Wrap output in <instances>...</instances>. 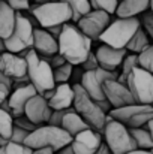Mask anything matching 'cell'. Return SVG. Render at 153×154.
Wrapping results in <instances>:
<instances>
[{
	"label": "cell",
	"mask_w": 153,
	"mask_h": 154,
	"mask_svg": "<svg viewBox=\"0 0 153 154\" xmlns=\"http://www.w3.org/2000/svg\"><path fill=\"white\" fill-rule=\"evenodd\" d=\"M59 52L69 63L80 66L92 52V39L78 26L65 23L59 38Z\"/></svg>",
	"instance_id": "1"
},
{
	"label": "cell",
	"mask_w": 153,
	"mask_h": 154,
	"mask_svg": "<svg viewBox=\"0 0 153 154\" xmlns=\"http://www.w3.org/2000/svg\"><path fill=\"white\" fill-rule=\"evenodd\" d=\"M72 85L75 90V99H74L75 111L90 124L92 129L102 133L108 121V112H105L99 106V103L89 96V93L81 85V82H77Z\"/></svg>",
	"instance_id": "2"
},
{
	"label": "cell",
	"mask_w": 153,
	"mask_h": 154,
	"mask_svg": "<svg viewBox=\"0 0 153 154\" xmlns=\"http://www.w3.org/2000/svg\"><path fill=\"white\" fill-rule=\"evenodd\" d=\"M141 27V20L137 17H119L117 20L111 21L99 38L102 44L116 47V48H126L134 35Z\"/></svg>",
	"instance_id": "3"
},
{
	"label": "cell",
	"mask_w": 153,
	"mask_h": 154,
	"mask_svg": "<svg viewBox=\"0 0 153 154\" xmlns=\"http://www.w3.org/2000/svg\"><path fill=\"white\" fill-rule=\"evenodd\" d=\"M72 136L60 126L54 124H42L36 130L30 132L29 138L26 139V145L32 147L33 150L36 148H47L50 147L54 151L63 148L65 145L72 142Z\"/></svg>",
	"instance_id": "4"
},
{
	"label": "cell",
	"mask_w": 153,
	"mask_h": 154,
	"mask_svg": "<svg viewBox=\"0 0 153 154\" xmlns=\"http://www.w3.org/2000/svg\"><path fill=\"white\" fill-rule=\"evenodd\" d=\"M29 63V78L30 82L38 88L39 94L53 90L56 87L54 79V67L51 66L50 60L42 57L35 48H32L29 55L26 57Z\"/></svg>",
	"instance_id": "5"
},
{
	"label": "cell",
	"mask_w": 153,
	"mask_h": 154,
	"mask_svg": "<svg viewBox=\"0 0 153 154\" xmlns=\"http://www.w3.org/2000/svg\"><path fill=\"white\" fill-rule=\"evenodd\" d=\"M102 135H104L105 144L110 147L113 154H126L138 148L134 136L129 132V127L114 120L110 114H108V121Z\"/></svg>",
	"instance_id": "6"
},
{
	"label": "cell",
	"mask_w": 153,
	"mask_h": 154,
	"mask_svg": "<svg viewBox=\"0 0 153 154\" xmlns=\"http://www.w3.org/2000/svg\"><path fill=\"white\" fill-rule=\"evenodd\" d=\"M32 15L36 17L39 21V26L48 29L53 26H63L65 23H69L74 17L72 8L69 3L57 0V2H47L42 5H33L30 8Z\"/></svg>",
	"instance_id": "7"
},
{
	"label": "cell",
	"mask_w": 153,
	"mask_h": 154,
	"mask_svg": "<svg viewBox=\"0 0 153 154\" xmlns=\"http://www.w3.org/2000/svg\"><path fill=\"white\" fill-rule=\"evenodd\" d=\"M35 29L36 27L32 24L30 18L26 17L23 14V11H18L15 30L8 39H3L2 50L18 54L20 51H23L26 48H33V45H35Z\"/></svg>",
	"instance_id": "8"
},
{
	"label": "cell",
	"mask_w": 153,
	"mask_h": 154,
	"mask_svg": "<svg viewBox=\"0 0 153 154\" xmlns=\"http://www.w3.org/2000/svg\"><path fill=\"white\" fill-rule=\"evenodd\" d=\"M108 114L128 127H141L147 126L153 118V105L132 103L122 108H113Z\"/></svg>",
	"instance_id": "9"
},
{
	"label": "cell",
	"mask_w": 153,
	"mask_h": 154,
	"mask_svg": "<svg viewBox=\"0 0 153 154\" xmlns=\"http://www.w3.org/2000/svg\"><path fill=\"white\" fill-rule=\"evenodd\" d=\"M128 87L131 88L138 103L153 105V73L144 67H135L128 76Z\"/></svg>",
	"instance_id": "10"
},
{
	"label": "cell",
	"mask_w": 153,
	"mask_h": 154,
	"mask_svg": "<svg viewBox=\"0 0 153 154\" xmlns=\"http://www.w3.org/2000/svg\"><path fill=\"white\" fill-rule=\"evenodd\" d=\"M119 70H107L104 67H98L95 70H86L81 78V85L86 88L89 96L96 102L105 100L107 96L104 91V82L107 79H119Z\"/></svg>",
	"instance_id": "11"
},
{
	"label": "cell",
	"mask_w": 153,
	"mask_h": 154,
	"mask_svg": "<svg viewBox=\"0 0 153 154\" xmlns=\"http://www.w3.org/2000/svg\"><path fill=\"white\" fill-rule=\"evenodd\" d=\"M110 24H111V14L102 9H92L89 14L83 15L77 23V26L92 41H99L101 35L107 30Z\"/></svg>",
	"instance_id": "12"
},
{
	"label": "cell",
	"mask_w": 153,
	"mask_h": 154,
	"mask_svg": "<svg viewBox=\"0 0 153 154\" xmlns=\"http://www.w3.org/2000/svg\"><path fill=\"white\" fill-rule=\"evenodd\" d=\"M0 72L11 76L14 81H30L27 58L17 52L3 51L0 57Z\"/></svg>",
	"instance_id": "13"
},
{
	"label": "cell",
	"mask_w": 153,
	"mask_h": 154,
	"mask_svg": "<svg viewBox=\"0 0 153 154\" xmlns=\"http://www.w3.org/2000/svg\"><path fill=\"white\" fill-rule=\"evenodd\" d=\"M104 91L107 99L113 105V108H122L126 105L138 103L135 100L131 88L128 87V84H123L119 79H107L104 82Z\"/></svg>",
	"instance_id": "14"
},
{
	"label": "cell",
	"mask_w": 153,
	"mask_h": 154,
	"mask_svg": "<svg viewBox=\"0 0 153 154\" xmlns=\"http://www.w3.org/2000/svg\"><path fill=\"white\" fill-rule=\"evenodd\" d=\"M104 144V135L95 129H86L72 139V147L77 154H96Z\"/></svg>",
	"instance_id": "15"
},
{
	"label": "cell",
	"mask_w": 153,
	"mask_h": 154,
	"mask_svg": "<svg viewBox=\"0 0 153 154\" xmlns=\"http://www.w3.org/2000/svg\"><path fill=\"white\" fill-rule=\"evenodd\" d=\"M53 108H51L50 102L47 97H44L42 94H35L26 105V115L35 121L36 124L42 126L47 124L50 121L51 115H53Z\"/></svg>",
	"instance_id": "16"
},
{
	"label": "cell",
	"mask_w": 153,
	"mask_h": 154,
	"mask_svg": "<svg viewBox=\"0 0 153 154\" xmlns=\"http://www.w3.org/2000/svg\"><path fill=\"white\" fill-rule=\"evenodd\" d=\"M38 88L29 82L23 87H18V88H14L12 94L9 96L8 103H9V108H11V112L14 117H20V115H24L26 114V105L27 102L35 96L38 94Z\"/></svg>",
	"instance_id": "17"
},
{
	"label": "cell",
	"mask_w": 153,
	"mask_h": 154,
	"mask_svg": "<svg viewBox=\"0 0 153 154\" xmlns=\"http://www.w3.org/2000/svg\"><path fill=\"white\" fill-rule=\"evenodd\" d=\"M96 55L101 67L107 70H119L125 57L128 55V48H116L104 44L96 50Z\"/></svg>",
	"instance_id": "18"
},
{
	"label": "cell",
	"mask_w": 153,
	"mask_h": 154,
	"mask_svg": "<svg viewBox=\"0 0 153 154\" xmlns=\"http://www.w3.org/2000/svg\"><path fill=\"white\" fill-rule=\"evenodd\" d=\"M33 48L42 57L50 58L51 55L59 52V39L54 38L50 32L44 29H35V45Z\"/></svg>",
	"instance_id": "19"
},
{
	"label": "cell",
	"mask_w": 153,
	"mask_h": 154,
	"mask_svg": "<svg viewBox=\"0 0 153 154\" xmlns=\"http://www.w3.org/2000/svg\"><path fill=\"white\" fill-rule=\"evenodd\" d=\"M74 99H75V90L74 85L69 82H62L54 87V93L48 99L53 109H68L74 106Z\"/></svg>",
	"instance_id": "20"
},
{
	"label": "cell",
	"mask_w": 153,
	"mask_h": 154,
	"mask_svg": "<svg viewBox=\"0 0 153 154\" xmlns=\"http://www.w3.org/2000/svg\"><path fill=\"white\" fill-rule=\"evenodd\" d=\"M17 14L15 11L6 0L0 2V36L2 39H8L17 26Z\"/></svg>",
	"instance_id": "21"
},
{
	"label": "cell",
	"mask_w": 153,
	"mask_h": 154,
	"mask_svg": "<svg viewBox=\"0 0 153 154\" xmlns=\"http://www.w3.org/2000/svg\"><path fill=\"white\" fill-rule=\"evenodd\" d=\"M62 127L74 138V136H77L78 133H81L83 130L90 129V124L75 111V108H71V111H69V112L65 115V118H63Z\"/></svg>",
	"instance_id": "22"
},
{
	"label": "cell",
	"mask_w": 153,
	"mask_h": 154,
	"mask_svg": "<svg viewBox=\"0 0 153 154\" xmlns=\"http://www.w3.org/2000/svg\"><path fill=\"white\" fill-rule=\"evenodd\" d=\"M152 0H122L116 15L117 17H137L150 9Z\"/></svg>",
	"instance_id": "23"
},
{
	"label": "cell",
	"mask_w": 153,
	"mask_h": 154,
	"mask_svg": "<svg viewBox=\"0 0 153 154\" xmlns=\"http://www.w3.org/2000/svg\"><path fill=\"white\" fill-rule=\"evenodd\" d=\"M129 132L134 136L138 148H143V150H152L153 148V136H152V132L149 130L147 126L129 127Z\"/></svg>",
	"instance_id": "24"
},
{
	"label": "cell",
	"mask_w": 153,
	"mask_h": 154,
	"mask_svg": "<svg viewBox=\"0 0 153 154\" xmlns=\"http://www.w3.org/2000/svg\"><path fill=\"white\" fill-rule=\"evenodd\" d=\"M149 33L146 32V29L141 26L140 29H138V32L134 35V38L131 39V42L128 44V51L131 52H137V54H140V52H143L149 45H150V41H149Z\"/></svg>",
	"instance_id": "25"
},
{
	"label": "cell",
	"mask_w": 153,
	"mask_h": 154,
	"mask_svg": "<svg viewBox=\"0 0 153 154\" xmlns=\"http://www.w3.org/2000/svg\"><path fill=\"white\" fill-rule=\"evenodd\" d=\"M138 66H140V57H138V54H137V52H131V54H128V55L125 57L122 66H120L119 81L123 82V84H126V82H128V76H129V73H131L135 67H138Z\"/></svg>",
	"instance_id": "26"
},
{
	"label": "cell",
	"mask_w": 153,
	"mask_h": 154,
	"mask_svg": "<svg viewBox=\"0 0 153 154\" xmlns=\"http://www.w3.org/2000/svg\"><path fill=\"white\" fill-rule=\"evenodd\" d=\"M15 127V117L12 115V112L6 111V109H0V133L3 139H11L12 132Z\"/></svg>",
	"instance_id": "27"
},
{
	"label": "cell",
	"mask_w": 153,
	"mask_h": 154,
	"mask_svg": "<svg viewBox=\"0 0 153 154\" xmlns=\"http://www.w3.org/2000/svg\"><path fill=\"white\" fill-rule=\"evenodd\" d=\"M62 2H66V3L71 5L72 12H74V17H72V21L74 23H78L83 15L89 14L93 9L90 0H62Z\"/></svg>",
	"instance_id": "28"
},
{
	"label": "cell",
	"mask_w": 153,
	"mask_h": 154,
	"mask_svg": "<svg viewBox=\"0 0 153 154\" xmlns=\"http://www.w3.org/2000/svg\"><path fill=\"white\" fill-rule=\"evenodd\" d=\"M33 151L35 150L32 147L14 141H8L5 145L0 147V154H33Z\"/></svg>",
	"instance_id": "29"
},
{
	"label": "cell",
	"mask_w": 153,
	"mask_h": 154,
	"mask_svg": "<svg viewBox=\"0 0 153 154\" xmlns=\"http://www.w3.org/2000/svg\"><path fill=\"white\" fill-rule=\"evenodd\" d=\"M75 64L66 61L63 63L62 66L59 67H54V79H56V84H62V82H68L71 79V76L74 75V67Z\"/></svg>",
	"instance_id": "30"
},
{
	"label": "cell",
	"mask_w": 153,
	"mask_h": 154,
	"mask_svg": "<svg viewBox=\"0 0 153 154\" xmlns=\"http://www.w3.org/2000/svg\"><path fill=\"white\" fill-rule=\"evenodd\" d=\"M92 3V8L93 9H102V11H107L108 14H116L117 12V8H119V0H90Z\"/></svg>",
	"instance_id": "31"
},
{
	"label": "cell",
	"mask_w": 153,
	"mask_h": 154,
	"mask_svg": "<svg viewBox=\"0 0 153 154\" xmlns=\"http://www.w3.org/2000/svg\"><path fill=\"white\" fill-rule=\"evenodd\" d=\"M138 57H140V66L153 73V44H150L143 52H140Z\"/></svg>",
	"instance_id": "32"
},
{
	"label": "cell",
	"mask_w": 153,
	"mask_h": 154,
	"mask_svg": "<svg viewBox=\"0 0 153 154\" xmlns=\"http://www.w3.org/2000/svg\"><path fill=\"white\" fill-rule=\"evenodd\" d=\"M15 124L17 126H21L23 129H26L29 132H33V130H36L39 127V124H36L35 121H32L26 114L24 115H20V117H15Z\"/></svg>",
	"instance_id": "33"
},
{
	"label": "cell",
	"mask_w": 153,
	"mask_h": 154,
	"mask_svg": "<svg viewBox=\"0 0 153 154\" xmlns=\"http://www.w3.org/2000/svg\"><path fill=\"white\" fill-rule=\"evenodd\" d=\"M29 135H30V132H29V130H26V129H23L21 126H17V124H15L14 132H12V136H11V139H9V141L20 142V144H26V139L29 138Z\"/></svg>",
	"instance_id": "34"
},
{
	"label": "cell",
	"mask_w": 153,
	"mask_h": 154,
	"mask_svg": "<svg viewBox=\"0 0 153 154\" xmlns=\"http://www.w3.org/2000/svg\"><path fill=\"white\" fill-rule=\"evenodd\" d=\"M141 20V26L146 29V32L149 33L150 39L153 41V11L150 9L149 12H143V17L140 18Z\"/></svg>",
	"instance_id": "35"
},
{
	"label": "cell",
	"mask_w": 153,
	"mask_h": 154,
	"mask_svg": "<svg viewBox=\"0 0 153 154\" xmlns=\"http://www.w3.org/2000/svg\"><path fill=\"white\" fill-rule=\"evenodd\" d=\"M83 69H84V72L86 70H95V69H98V67H101V64H99V60H98V55H96V52H90L89 54V57L80 64Z\"/></svg>",
	"instance_id": "36"
},
{
	"label": "cell",
	"mask_w": 153,
	"mask_h": 154,
	"mask_svg": "<svg viewBox=\"0 0 153 154\" xmlns=\"http://www.w3.org/2000/svg\"><path fill=\"white\" fill-rule=\"evenodd\" d=\"M72 108H74V106H72ZM69 111H71V108H68V109H54L50 121H48V124H54V126H60V127H62L63 118H65V115H66Z\"/></svg>",
	"instance_id": "37"
},
{
	"label": "cell",
	"mask_w": 153,
	"mask_h": 154,
	"mask_svg": "<svg viewBox=\"0 0 153 154\" xmlns=\"http://www.w3.org/2000/svg\"><path fill=\"white\" fill-rule=\"evenodd\" d=\"M15 11H29L30 6V0H6Z\"/></svg>",
	"instance_id": "38"
},
{
	"label": "cell",
	"mask_w": 153,
	"mask_h": 154,
	"mask_svg": "<svg viewBox=\"0 0 153 154\" xmlns=\"http://www.w3.org/2000/svg\"><path fill=\"white\" fill-rule=\"evenodd\" d=\"M12 94V87H9L5 82H0V100L5 102L9 99V96Z\"/></svg>",
	"instance_id": "39"
},
{
	"label": "cell",
	"mask_w": 153,
	"mask_h": 154,
	"mask_svg": "<svg viewBox=\"0 0 153 154\" xmlns=\"http://www.w3.org/2000/svg\"><path fill=\"white\" fill-rule=\"evenodd\" d=\"M48 60H50V63H51V66H53V67H59V66H62L63 63H66V61H68V60H66L60 52H57V54L51 55Z\"/></svg>",
	"instance_id": "40"
},
{
	"label": "cell",
	"mask_w": 153,
	"mask_h": 154,
	"mask_svg": "<svg viewBox=\"0 0 153 154\" xmlns=\"http://www.w3.org/2000/svg\"><path fill=\"white\" fill-rule=\"evenodd\" d=\"M54 154H77V153H75V150H74V147H72V142H71V144L65 145L63 148L54 151Z\"/></svg>",
	"instance_id": "41"
},
{
	"label": "cell",
	"mask_w": 153,
	"mask_h": 154,
	"mask_svg": "<svg viewBox=\"0 0 153 154\" xmlns=\"http://www.w3.org/2000/svg\"><path fill=\"white\" fill-rule=\"evenodd\" d=\"M48 32H50L51 35L54 36V38H60V35H62V30H63V26H53V27H48L47 29Z\"/></svg>",
	"instance_id": "42"
},
{
	"label": "cell",
	"mask_w": 153,
	"mask_h": 154,
	"mask_svg": "<svg viewBox=\"0 0 153 154\" xmlns=\"http://www.w3.org/2000/svg\"><path fill=\"white\" fill-rule=\"evenodd\" d=\"M33 154H54V150L50 148V147H47V148H36Z\"/></svg>",
	"instance_id": "43"
},
{
	"label": "cell",
	"mask_w": 153,
	"mask_h": 154,
	"mask_svg": "<svg viewBox=\"0 0 153 154\" xmlns=\"http://www.w3.org/2000/svg\"><path fill=\"white\" fill-rule=\"evenodd\" d=\"M96 154H113V153H111L110 147H108V145L104 142V144H102V147L99 148V150H98V151H96Z\"/></svg>",
	"instance_id": "44"
},
{
	"label": "cell",
	"mask_w": 153,
	"mask_h": 154,
	"mask_svg": "<svg viewBox=\"0 0 153 154\" xmlns=\"http://www.w3.org/2000/svg\"><path fill=\"white\" fill-rule=\"evenodd\" d=\"M126 154H153L150 150H143V148H137V150H132Z\"/></svg>",
	"instance_id": "45"
},
{
	"label": "cell",
	"mask_w": 153,
	"mask_h": 154,
	"mask_svg": "<svg viewBox=\"0 0 153 154\" xmlns=\"http://www.w3.org/2000/svg\"><path fill=\"white\" fill-rule=\"evenodd\" d=\"M147 127H149V130L152 132V136H153V118L149 121V124H147Z\"/></svg>",
	"instance_id": "46"
},
{
	"label": "cell",
	"mask_w": 153,
	"mask_h": 154,
	"mask_svg": "<svg viewBox=\"0 0 153 154\" xmlns=\"http://www.w3.org/2000/svg\"><path fill=\"white\" fill-rule=\"evenodd\" d=\"M150 9H152V11H153V0H152V6H150Z\"/></svg>",
	"instance_id": "47"
},
{
	"label": "cell",
	"mask_w": 153,
	"mask_h": 154,
	"mask_svg": "<svg viewBox=\"0 0 153 154\" xmlns=\"http://www.w3.org/2000/svg\"><path fill=\"white\" fill-rule=\"evenodd\" d=\"M150 151H152V153H153V148H152V150H150Z\"/></svg>",
	"instance_id": "48"
}]
</instances>
